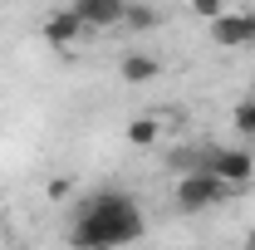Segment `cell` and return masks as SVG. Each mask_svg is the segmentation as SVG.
I'll use <instances>...</instances> for the list:
<instances>
[{
    "label": "cell",
    "mask_w": 255,
    "mask_h": 250,
    "mask_svg": "<svg viewBox=\"0 0 255 250\" xmlns=\"http://www.w3.org/2000/svg\"><path fill=\"white\" fill-rule=\"evenodd\" d=\"M118 74H123L128 84H152L162 74V64L152 59V54H123V59H118Z\"/></svg>",
    "instance_id": "obj_7"
},
{
    "label": "cell",
    "mask_w": 255,
    "mask_h": 250,
    "mask_svg": "<svg viewBox=\"0 0 255 250\" xmlns=\"http://www.w3.org/2000/svg\"><path fill=\"white\" fill-rule=\"evenodd\" d=\"M191 15H196V20H211V25H216L226 10H221V0H191Z\"/></svg>",
    "instance_id": "obj_11"
},
{
    "label": "cell",
    "mask_w": 255,
    "mask_h": 250,
    "mask_svg": "<svg viewBox=\"0 0 255 250\" xmlns=\"http://www.w3.org/2000/svg\"><path fill=\"white\" fill-rule=\"evenodd\" d=\"M44 39H54V44H74V39H84L79 15H74V10H54V15L44 20Z\"/></svg>",
    "instance_id": "obj_6"
},
{
    "label": "cell",
    "mask_w": 255,
    "mask_h": 250,
    "mask_svg": "<svg viewBox=\"0 0 255 250\" xmlns=\"http://www.w3.org/2000/svg\"><path fill=\"white\" fill-rule=\"evenodd\" d=\"M246 246H251V250H255V231H251V241H246Z\"/></svg>",
    "instance_id": "obj_14"
},
{
    "label": "cell",
    "mask_w": 255,
    "mask_h": 250,
    "mask_svg": "<svg viewBox=\"0 0 255 250\" xmlns=\"http://www.w3.org/2000/svg\"><path fill=\"white\" fill-rule=\"evenodd\" d=\"M231 118H236V127H241V132H246V137H255V98H241V103H236V113H231Z\"/></svg>",
    "instance_id": "obj_10"
},
{
    "label": "cell",
    "mask_w": 255,
    "mask_h": 250,
    "mask_svg": "<svg viewBox=\"0 0 255 250\" xmlns=\"http://www.w3.org/2000/svg\"><path fill=\"white\" fill-rule=\"evenodd\" d=\"M211 39H216L221 49H241V44H251V10H226L221 20L211 25Z\"/></svg>",
    "instance_id": "obj_5"
},
{
    "label": "cell",
    "mask_w": 255,
    "mask_h": 250,
    "mask_svg": "<svg viewBox=\"0 0 255 250\" xmlns=\"http://www.w3.org/2000/svg\"><path fill=\"white\" fill-rule=\"evenodd\" d=\"M251 44H255V10H251Z\"/></svg>",
    "instance_id": "obj_13"
},
{
    "label": "cell",
    "mask_w": 255,
    "mask_h": 250,
    "mask_svg": "<svg viewBox=\"0 0 255 250\" xmlns=\"http://www.w3.org/2000/svg\"><path fill=\"white\" fill-rule=\"evenodd\" d=\"M226 196H231V187H226V182H216L211 172H187V177L177 182V206H182V211H206V206H221Z\"/></svg>",
    "instance_id": "obj_3"
},
{
    "label": "cell",
    "mask_w": 255,
    "mask_h": 250,
    "mask_svg": "<svg viewBox=\"0 0 255 250\" xmlns=\"http://www.w3.org/2000/svg\"><path fill=\"white\" fill-rule=\"evenodd\" d=\"M69 187H74L69 177H54V182H49V196H69Z\"/></svg>",
    "instance_id": "obj_12"
},
{
    "label": "cell",
    "mask_w": 255,
    "mask_h": 250,
    "mask_svg": "<svg viewBox=\"0 0 255 250\" xmlns=\"http://www.w3.org/2000/svg\"><path fill=\"white\" fill-rule=\"evenodd\" d=\"M251 98H255V94H251Z\"/></svg>",
    "instance_id": "obj_15"
},
{
    "label": "cell",
    "mask_w": 255,
    "mask_h": 250,
    "mask_svg": "<svg viewBox=\"0 0 255 250\" xmlns=\"http://www.w3.org/2000/svg\"><path fill=\"white\" fill-rule=\"evenodd\" d=\"M201 172H211L216 182H226V187H246L255 177V157L246 152V147H211V152H201Z\"/></svg>",
    "instance_id": "obj_2"
},
{
    "label": "cell",
    "mask_w": 255,
    "mask_h": 250,
    "mask_svg": "<svg viewBox=\"0 0 255 250\" xmlns=\"http://www.w3.org/2000/svg\"><path fill=\"white\" fill-rule=\"evenodd\" d=\"M123 25H128V30H152V25H157V10H152V5H132V0H128Z\"/></svg>",
    "instance_id": "obj_9"
},
{
    "label": "cell",
    "mask_w": 255,
    "mask_h": 250,
    "mask_svg": "<svg viewBox=\"0 0 255 250\" xmlns=\"http://www.w3.org/2000/svg\"><path fill=\"white\" fill-rule=\"evenodd\" d=\"M157 132H162L157 118H132V123H128V142H132V147H152Z\"/></svg>",
    "instance_id": "obj_8"
},
{
    "label": "cell",
    "mask_w": 255,
    "mask_h": 250,
    "mask_svg": "<svg viewBox=\"0 0 255 250\" xmlns=\"http://www.w3.org/2000/svg\"><path fill=\"white\" fill-rule=\"evenodd\" d=\"M74 15H79V25L84 30H108V25H123V0H74L69 5Z\"/></svg>",
    "instance_id": "obj_4"
},
{
    "label": "cell",
    "mask_w": 255,
    "mask_h": 250,
    "mask_svg": "<svg viewBox=\"0 0 255 250\" xmlns=\"http://www.w3.org/2000/svg\"><path fill=\"white\" fill-rule=\"evenodd\" d=\"M147 236V216L128 191H94L69 226V250H118Z\"/></svg>",
    "instance_id": "obj_1"
}]
</instances>
